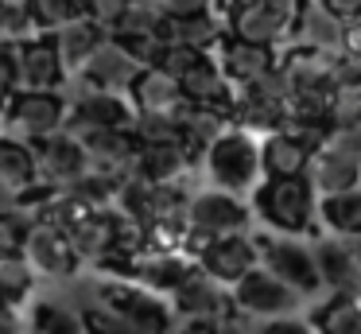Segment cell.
Here are the masks:
<instances>
[{
	"label": "cell",
	"instance_id": "obj_13",
	"mask_svg": "<svg viewBox=\"0 0 361 334\" xmlns=\"http://www.w3.org/2000/svg\"><path fill=\"white\" fill-rule=\"evenodd\" d=\"M74 78L66 74L55 35H35L20 47V90L35 93H66Z\"/></svg>",
	"mask_w": 361,
	"mask_h": 334
},
{
	"label": "cell",
	"instance_id": "obj_20",
	"mask_svg": "<svg viewBox=\"0 0 361 334\" xmlns=\"http://www.w3.org/2000/svg\"><path fill=\"white\" fill-rule=\"evenodd\" d=\"M280 66L291 78L295 93H330L338 85V54L307 51V47H283Z\"/></svg>",
	"mask_w": 361,
	"mask_h": 334
},
{
	"label": "cell",
	"instance_id": "obj_23",
	"mask_svg": "<svg viewBox=\"0 0 361 334\" xmlns=\"http://www.w3.org/2000/svg\"><path fill=\"white\" fill-rule=\"evenodd\" d=\"M183 93H187L190 105L221 109V113H233V101H237V90L226 82V74H221V66H218L214 54H206V59L183 78Z\"/></svg>",
	"mask_w": 361,
	"mask_h": 334
},
{
	"label": "cell",
	"instance_id": "obj_17",
	"mask_svg": "<svg viewBox=\"0 0 361 334\" xmlns=\"http://www.w3.org/2000/svg\"><path fill=\"white\" fill-rule=\"evenodd\" d=\"M314 256H319L326 295H361V256L353 241L319 237L314 241Z\"/></svg>",
	"mask_w": 361,
	"mask_h": 334
},
{
	"label": "cell",
	"instance_id": "obj_18",
	"mask_svg": "<svg viewBox=\"0 0 361 334\" xmlns=\"http://www.w3.org/2000/svg\"><path fill=\"white\" fill-rule=\"evenodd\" d=\"M140 74H144V70L136 66V62L128 59L125 47H121L117 39L109 35V43H105L102 51L94 54V62H90V66L78 74V82H86L90 90H102V93H117V97H128Z\"/></svg>",
	"mask_w": 361,
	"mask_h": 334
},
{
	"label": "cell",
	"instance_id": "obj_16",
	"mask_svg": "<svg viewBox=\"0 0 361 334\" xmlns=\"http://www.w3.org/2000/svg\"><path fill=\"white\" fill-rule=\"evenodd\" d=\"M307 179H311V186L319 191V198L361 191V155H353V152H345V148H338L334 140H326V144L314 152Z\"/></svg>",
	"mask_w": 361,
	"mask_h": 334
},
{
	"label": "cell",
	"instance_id": "obj_5",
	"mask_svg": "<svg viewBox=\"0 0 361 334\" xmlns=\"http://www.w3.org/2000/svg\"><path fill=\"white\" fill-rule=\"evenodd\" d=\"M198 268V261L190 253H167V249H144L136 256H117L97 268V276H117V280H133V284L148 287V292H159L171 299L175 287Z\"/></svg>",
	"mask_w": 361,
	"mask_h": 334
},
{
	"label": "cell",
	"instance_id": "obj_46",
	"mask_svg": "<svg viewBox=\"0 0 361 334\" xmlns=\"http://www.w3.org/2000/svg\"><path fill=\"white\" fill-rule=\"evenodd\" d=\"M334 16H342L345 23H361V0H322Z\"/></svg>",
	"mask_w": 361,
	"mask_h": 334
},
{
	"label": "cell",
	"instance_id": "obj_3",
	"mask_svg": "<svg viewBox=\"0 0 361 334\" xmlns=\"http://www.w3.org/2000/svg\"><path fill=\"white\" fill-rule=\"evenodd\" d=\"M252 241H257L260 268L272 272L276 280H283L295 295L311 299V295L326 292L322 272H319V256H314V241L280 237V233H268V229H257V233H252Z\"/></svg>",
	"mask_w": 361,
	"mask_h": 334
},
{
	"label": "cell",
	"instance_id": "obj_27",
	"mask_svg": "<svg viewBox=\"0 0 361 334\" xmlns=\"http://www.w3.org/2000/svg\"><path fill=\"white\" fill-rule=\"evenodd\" d=\"M319 225L326 237L338 241H361V191H345V194H326L319 198Z\"/></svg>",
	"mask_w": 361,
	"mask_h": 334
},
{
	"label": "cell",
	"instance_id": "obj_49",
	"mask_svg": "<svg viewBox=\"0 0 361 334\" xmlns=\"http://www.w3.org/2000/svg\"><path fill=\"white\" fill-rule=\"evenodd\" d=\"M342 54L361 59V23H345V47H342Z\"/></svg>",
	"mask_w": 361,
	"mask_h": 334
},
{
	"label": "cell",
	"instance_id": "obj_31",
	"mask_svg": "<svg viewBox=\"0 0 361 334\" xmlns=\"http://www.w3.org/2000/svg\"><path fill=\"white\" fill-rule=\"evenodd\" d=\"M35 280H39V272L32 268V261L24 253L0 256V303L8 311H20L24 303H32Z\"/></svg>",
	"mask_w": 361,
	"mask_h": 334
},
{
	"label": "cell",
	"instance_id": "obj_11",
	"mask_svg": "<svg viewBox=\"0 0 361 334\" xmlns=\"http://www.w3.org/2000/svg\"><path fill=\"white\" fill-rule=\"evenodd\" d=\"M35 167H39V183L51 191H71L82 175H90V155L71 132H55V136L35 144Z\"/></svg>",
	"mask_w": 361,
	"mask_h": 334
},
{
	"label": "cell",
	"instance_id": "obj_1",
	"mask_svg": "<svg viewBox=\"0 0 361 334\" xmlns=\"http://www.w3.org/2000/svg\"><path fill=\"white\" fill-rule=\"evenodd\" d=\"M252 217L280 237H326L319 225V191L311 179H264L252 194Z\"/></svg>",
	"mask_w": 361,
	"mask_h": 334
},
{
	"label": "cell",
	"instance_id": "obj_41",
	"mask_svg": "<svg viewBox=\"0 0 361 334\" xmlns=\"http://www.w3.org/2000/svg\"><path fill=\"white\" fill-rule=\"evenodd\" d=\"M206 54H198V51H190V47H164V54H159V74H167V78H175V82H183V78L190 74V70L202 62Z\"/></svg>",
	"mask_w": 361,
	"mask_h": 334
},
{
	"label": "cell",
	"instance_id": "obj_8",
	"mask_svg": "<svg viewBox=\"0 0 361 334\" xmlns=\"http://www.w3.org/2000/svg\"><path fill=\"white\" fill-rule=\"evenodd\" d=\"M303 303V295H295L283 280H276L272 272L257 268L233 287V307L249 323H276V318H291Z\"/></svg>",
	"mask_w": 361,
	"mask_h": 334
},
{
	"label": "cell",
	"instance_id": "obj_42",
	"mask_svg": "<svg viewBox=\"0 0 361 334\" xmlns=\"http://www.w3.org/2000/svg\"><path fill=\"white\" fill-rule=\"evenodd\" d=\"M27 229L32 225L16 214H0V256H12V253H24V241H27Z\"/></svg>",
	"mask_w": 361,
	"mask_h": 334
},
{
	"label": "cell",
	"instance_id": "obj_19",
	"mask_svg": "<svg viewBox=\"0 0 361 334\" xmlns=\"http://www.w3.org/2000/svg\"><path fill=\"white\" fill-rule=\"evenodd\" d=\"M214 59H218L226 82L241 93V90H249L260 74H268V70L280 62V51H272V47H257V43H245V39L229 35L226 43L218 47V54H214Z\"/></svg>",
	"mask_w": 361,
	"mask_h": 334
},
{
	"label": "cell",
	"instance_id": "obj_45",
	"mask_svg": "<svg viewBox=\"0 0 361 334\" xmlns=\"http://www.w3.org/2000/svg\"><path fill=\"white\" fill-rule=\"evenodd\" d=\"M260 334H314V326L307 318L291 315V318H276V323H260Z\"/></svg>",
	"mask_w": 361,
	"mask_h": 334
},
{
	"label": "cell",
	"instance_id": "obj_6",
	"mask_svg": "<svg viewBox=\"0 0 361 334\" xmlns=\"http://www.w3.org/2000/svg\"><path fill=\"white\" fill-rule=\"evenodd\" d=\"M252 225V202L226 194L218 186H206L190 202V256H198V249L210 241L233 237V233H249Z\"/></svg>",
	"mask_w": 361,
	"mask_h": 334
},
{
	"label": "cell",
	"instance_id": "obj_12",
	"mask_svg": "<svg viewBox=\"0 0 361 334\" xmlns=\"http://www.w3.org/2000/svg\"><path fill=\"white\" fill-rule=\"evenodd\" d=\"M198 268L206 276H214L218 284H226L233 292L249 272L260 268V256H257V241L252 233H233V237H221V241H210V245L198 249Z\"/></svg>",
	"mask_w": 361,
	"mask_h": 334
},
{
	"label": "cell",
	"instance_id": "obj_40",
	"mask_svg": "<svg viewBox=\"0 0 361 334\" xmlns=\"http://www.w3.org/2000/svg\"><path fill=\"white\" fill-rule=\"evenodd\" d=\"M330 117H334V129L361 121V82H338L330 90Z\"/></svg>",
	"mask_w": 361,
	"mask_h": 334
},
{
	"label": "cell",
	"instance_id": "obj_57",
	"mask_svg": "<svg viewBox=\"0 0 361 334\" xmlns=\"http://www.w3.org/2000/svg\"><path fill=\"white\" fill-rule=\"evenodd\" d=\"M0 311H8V307H4V303H0Z\"/></svg>",
	"mask_w": 361,
	"mask_h": 334
},
{
	"label": "cell",
	"instance_id": "obj_7",
	"mask_svg": "<svg viewBox=\"0 0 361 334\" xmlns=\"http://www.w3.org/2000/svg\"><path fill=\"white\" fill-rule=\"evenodd\" d=\"M66 121H71V101H66V93L16 90L12 93V105H8V117H4V124H0V132L35 148L39 140L63 132Z\"/></svg>",
	"mask_w": 361,
	"mask_h": 334
},
{
	"label": "cell",
	"instance_id": "obj_43",
	"mask_svg": "<svg viewBox=\"0 0 361 334\" xmlns=\"http://www.w3.org/2000/svg\"><path fill=\"white\" fill-rule=\"evenodd\" d=\"M128 4L133 0H90V12H86V20H94L97 28H105L113 35V28L121 23V16L128 12Z\"/></svg>",
	"mask_w": 361,
	"mask_h": 334
},
{
	"label": "cell",
	"instance_id": "obj_44",
	"mask_svg": "<svg viewBox=\"0 0 361 334\" xmlns=\"http://www.w3.org/2000/svg\"><path fill=\"white\" fill-rule=\"evenodd\" d=\"M198 12H221V0H164V16H198Z\"/></svg>",
	"mask_w": 361,
	"mask_h": 334
},
{
	"label": "cell",
	"instance_id": "obj_25",
	"mask_svg": "<svg viewBox=\"0 0 361 334\" xmlns=\"http://www.w3.org/2000/svg\"><path fill=\"white\" fill-rule=\"evenodd\" d=\"M55 43H59V54H63L66 74L78 78L82 70L94 62V54L109 43V31L97 28L94 20H74V23H66V28L55 35Z\"/></svg>",
	"mask_w": 361,
	"mask_h": 334
},
{
	"label": "cell",
	"instance_id": "obj_9",
	"mask_svg": "<svg viewBox=\"0 0 361 334\" xmlns=\"http://www.w3.org/2000/svg\"><path fill=\"white\" fill-rule=\"evenodd\" d=\"M171 307L179 315V323L190 318H206V323H229L237 315L233 307V292L226 284H218L214 276H206L202 268H195L171 295Z\"/></svg>",
	"mask_w": 361,
	"mask_h": 334
},
{
	"label": "cell",
	"instance_id": "obj_53",
	"mask_svg": "<svg viewBox=\"0 0 361 334\" xmlns=\"http://www.w3.org/2000/svg\"><path fill=\"white\" fill-rule=\"evenodd\" d=\"M257 4H260V0H229L226 12H229V16H233V12H249V8H257Z\"/></svg>",
	"mask_w": 361,
	"mask_h": 334
},
{
	"label": "cell",
	"instance_id": "obj_10",
	"mask_svg": "<svg viewBox=\"0 0 361 334\" xmlns=\"http://www.w3.org/2000/svg\"><path fill=\"white\" fill-rule=\"evenodd\" d=\"M66 101H71V121L74 124H86V129L133 132V124H136V109H133V101H128V97L90 90V85L78 82V78H74L71 90H66Z\"/></svg>",
	"mask_w": 361,
	"mask_h": 334
},
{
	"label": "cell",
	"instance_id": "obj_32",
	"mask_svg": "<svg viewBox=\"0 0 361 334\" xmlns=\"http://www.w3.org/2000/svg\"><path fill=\"white\" fill-rule=\"evenodd\" d=\"M27 334H86L78 307H66L59 299H35L27 311Z\"/></svg>",
	"mask_w": 361,
	"mask_h": 334
},
{
	"label": "cell",
	"instance_id": "obj_21",
	"mask_svg": "<svg viewBox=\"0 0 361 334\" xmlns=\"http://www.w3.org/2000/svg\"><path fill=\"white\" fill-rule=\"evenodd\" d=\"M288 47H307V51H322V54H342L345 47V20L334 16L322 0H307L303 16L295 23V35Z\"/></svg>",
	"mask_w": 361,
	"mask_h": 334
},
{
	"label": "cell",
	"instance_id": "obj_35",
	"mask_svg": "<svg viewBox=\"0 0 361 334\" xmlns=\"http://www.w3.org/2000/svg\"><path fill=\"white\" fill-rule=\"evenodd\" d=\"M27 16H32L39 35H59L66 23L82 20L74 0H32V4H27Z\"/></svg>",
	"mask_w": 361,
	"mask_h": 334
},
{
	"label": "cell",
	"instance_id": "obj_14",
	"mask_svg": "<svg viewBox=\"0 0 361 334\" xmlns=\"http://www.w3.org/2000/svg\"><path fill=\"white\" fill-rule=\"evenodd\" d=\"M24 256L32 261V268L47 280H74L82 268L71 237H66L63 229H51V225H32V229H27Z\"/></svg>",
	"mask_w": 361,
	"mask_h": 334
},
{
	"label": "cell",
	"instance_id": "obj_38",
	"mask_svg": "<svg viewBox=\"0 0 361 334\" xmlns=\"http://www.w3.org/2000/svg\"><path fill=\"white\" fill-rule=\"evenodd\" d=\"M133 136H136V144H183V124L171 121V117L136 113Z\"/></svg>",
	"mask_w": 361,
	"mask_h": 334
},
{
	"label": "cell",
	"instance_id": "obj_50",
	"mask_svg": "<svg viewBox=\"0 0 361 334\" xmlns=\"http://www.w3.org/2000/svg\"><path fill=\"white\" fill-rule=\"evenodd\" d=\"M221 334H260V326L249 323V318H241V315H233L229 323H221Z\"/></svg>",
	"mask_w": 361,
	"mask_h": 334
},
{
	"label": "cell",
	"instance_id": "obj_28",
	"mask_svg": "<svg viewBox=\"0 0 361 334\" xmlns=\"http://www.w3.org/2000/svg\"><path fill=\"white\" fill-rule=\"evenodd\" d=\"M71 245L74 253H78L82 264H90V268H102L105 261L113 256V229H109V214H86L82 222L71 225Z\"/></svg>",
	"mask_w": 361,
	"mask_h": 334
},
{
	"label": "cell",
	"instance_id": "obj_2",
	"mask_svg": "<svg viewBox=\"0 0 361 334\" xmlns=\"http://www.w3.org/2000/svg\"><path fill=\"white\" fill-rule=\"evenodd\" d=\"M206 175H210V186L226 194H237V198H252L257 186L264 183V163H260V140L245 129H229L226 136L218 140L210 155H206Z\"/></svg>",
	"mask_w": 361,
	"mask_h": 334
},
{
	"label": "cell",
	"instance_id": "obj_47",
	"mask_svg": "<svg viewBox=\"0 0 361 334\" xmlns=\"http://www.w3.org/2000/svg\"><path fill=\"white\" fill-rule=\"evenodd\" d=\"M175 334H221V323H206V318H190V323H179Z\"/></svg>",
	"mask_w": 361,
	"mask_h": 334
},
{
	"label": "cell",
	"instance_id": "obj_54",
	"mask_svg": "<svg viewBox=\"0 0 361 334\" xmlns=\"http://www.w3.org/2000/svg\"><path fill=\"white\" fill-rule=\"evenodd\" d=\"M0 4H12V8H27L32 0H0Z\"/></svg>",
	"mask_w": 361,
	"mask_h": 334
},
{
	"label": "cell",
	"instance_id": "obj_33",
	"mask_svg": "<svg viewBox=\"0 0 361 334\" xmlns=\"http://www.w3.org/2000/svg\"><path fill=\"white\" fill-rule=\"evenodd\" d=\"M78 315H82V326H86V334H140L133 323H128L121 311H113L105 299H97L94 292H90L86 284H82L78 292Z\"/></svg>",
	"mask_w": 361,
	"mask_h": 334
},
{
	"label": "cell",
	"instance_id": "obj_29",
	"mask_svg": "<svg viewBox=\"0 0 361 334\" xmlns=\"http://www.w3.org/2000/svg\"><path fill=\"white\" fill-rule=\"evenodd\" d=\"M314 334H361V295H326L311 307Z\"/></svg>",
	"mask_w": 361,
	"mask_h": 334
},
{
	"label": "cell",
	"instance_id": "obj_15",
	"mask_svg": "<svg viewBox=\"0 0 361 334\" xmlns=\"http://www.w3.org/2000/svg\"><path fill=\"white\" fill-rule=\"evenodd\" d=\"M128 101H133L136 113H148V117H171V121H187L190 117V101L187 93H183V82H175V78L159 74V70H144L140 78H136L133 93H128Z\"/></svg>",
	"mask_w": 361,
	"mask_h": 334
},
{
	"label": "cell",
	"instance_id": "obj_37",
	"mask_svg": "<svg viewBox=\"0 0 361 334\" xmlns=\"http://www.w3.org/2000/svg\"><path fill=\"white\" fill-rule=\"evenodd\" d=\"M291 78L283 74V66L276 62L268 74H260L257 82L249 85V90H241V97H252V101H264V105H280V109H288V101H291Z\"/></svg>",
	"mask_w": 361,
	"mask_h": 334
},
{
	"label": "cell",
	"instance_id": "obj_56",
	"mask_svg": "<svg viewBox=\"0 0 361 334\" xmlns=\"http://www.w3.org/2000/svg\"><path fill=\"white\" fill-rule=\"evenodd\" d=\"M357 256H361V241H357Z\"/></svg>",
	"mask_w": 361,
	"mask_h": 334
},
{
	"label": "cell",
	"instance_id": "obj_55",
	"mask_svg": "<svg viewBox=\"0 0 361 334\" xmlns=\"http://www.w3.org/2000/svg\"><path fill=\"white\" fill-rule=\"evenodd\" d=\"M226 4H229V0H221V12H226ZM226 16H229V12H226Z\"/></svg>",
	"mask_w": 361,
	"mask_h": 334
},
{
	"label": "cell",
	"instance_id": "obj_24",
	"mask_svg": "<svg viewBox=\"0 0 361 334\" xmlns=\"http://www.w3.org/2000/svg\"><path fill=\"white\" fill-rule=\"evenodd\" d=\"M314 148H307L303 140L276 132V136L260 140V163H264V179H303L311 171Z\"/></svg>",
	"mask_w": 361,
	"mask_h": 334
},
{
	"label": "cell",
	"instance_id": "obj_30",
	"mask_svg": "<svg viewBox=\"0 0 361 334\" xmlns=\"http://www.w3.org/2000/svg\"><path fill=\"white\" fill-rule=\"evenodd\" d=\"M39 183V167H35V148L24 140H12L0 132V186L24 194L27 186Z\"/></svg>",
	"mask_w": 361,
	"mask_h": 334
},
{
	"label": "cell",
	"instance_id": "obj_34",
	"mask_svg": "<svg viewBox=\"0 0 361 334\" xmlns=\"http://www.w3.org/2000/svg\"><path fill=\"white\" fill-rule=\"evenodd\" d=\"M159 23H164V8L128 4V12L113 28V39L117 43H125V39H159Z\"/></svg>",
	"mask_w": 361,
	"mask_h": 334
},
{
	"label": "cell",
	"instance_id": "obj_4",
	"mask_svg": "<svg viewBox=\"0 0 361 334\" xmlns=\"http://www.w3.org/2000/svg\"><path fill=\"white\" fill-rule=\"evenodd\" d=\"M86 287L97 295V299L109 303L113 311H121L140 334H175V326H179V315H175L171 299L159 295V292H148V287H140V284H133V280L94 276Z\"/></svg>",
	"mask_w": 361,
	"mask_h": 334
},
{
	"label": "cell",
	"instance_id": "obj_51",
	"mask_svg": "<svg viewBox=\"0 0 361 334\" xmlns=\"http://www.w3.org/2000/svg\"><path fill=\"white\" fill-rule=\"evenodd\" d=\"M16 210H20V194L0 186V214H16Z\"/></svg>",
	"mask_w": 361,
	"mask_h": 334
},
{
	"label": "cell",
	"instance_id": "obj_48",
	"mask_svg": "<svg viewBox=\"0 0 361 334\" xmlns=\"http://www.w3.org/2000/svg\"><path fill=\"white\" fill-rule=\"evenodd\" d=\"M0 334H27V323L20 311H0Z\"/></svg>",
	"mask_w": 361,
	"mask_h": 334
},
{
	"label": "cell",
	"instance_id": "obj_39",
	"mask_svg": "<svg viewBox=\"0 0 361 334\" xmlns=\"http://www.w3.org/2000/svg\"><path fill=\"white\" fill-rule=\"evenodd\" d=\"M35 35H39V31H35L27 8L0 4V47H24L27 39H35Z\"/></svg>",
	"mask_w": 361,
	"mask_h": 334
},
{
	"label": "cell",
	"instance_id": "obj_36",
	"mask_svg": "<svg viewBox=\"0 0 361 334\" xmlns=\"http://www.w3.org/2000/svg\"><path fill=\"white\" fill-rule=\"evenodd\" d=\"M288 121L330 132V129H334V117H330V93H291Z\"/></svg>",
	"mask_w": 361,
	"mask_h": 334
},
{
	"label": "cell",
	"instance_id": "obj_26",
	"mask_svg": "<svg viewBox=\"0 0 361 334\" xmlns=\"http://www.w3.org/2000/svg\"><path fill=\"white\" fill-rule=\"evenodd\" d=\"M233 129V121H229V113H221V109H190V117L183 121V148H187L190 163H206V155L218 148V140L226 136V132Z\"/></svg>",
	"mask_w": 361,
	"mask_h": 334
},
{
	"label": "cell",
	"instance_id": "obj_22",
	"mask_svg": "<svg viewBox=\"0 0 361 334\" xmlns=\"http://www.w3.org/2000/svg\"><path fill=\"white\" fill-rule=\"evenodd\" d=\"M190 155L183 144H140L133 155V175L148 179L156 186H167V183H183L190 175Z\"/></svg>",
	"mask_w": 361,
	"mask_h": 334
},
{
	"label": "cell",
	"instance_id": "obj_52",
	"mask_svg": "<svg viewBox=\"0 0 361 334\" xmlns=\"http://www.w3.org/2000/svg\"><path fill=\"white\" fill-rule=\"evenodd\" d=\"M12 93H16V90H12V85H4V82H0V124H4V117H8V105H12Z\"/></svg>",
	"mask_w": 361,
	"mask_h": 334
}]
</instances>
